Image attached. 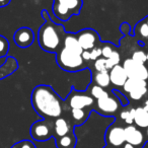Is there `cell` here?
I'll return each instance as SVG.
<instances>
[{
  "label": "cell",
  "instance_id": "cell-2",
  "mask_svg": "<svg viewBox=\"0 0 148 148\" xmlns=\"http://www.w3.org/2000/svg\"><path fill=\"white\" fill-rule=\"evenodd\" d=\"M43 17H46V23L40 27L38 33L39 45L46 52H56L60 46V36L56 29V25L47 18V12L42 11Z\"/></svg>",
  "mask_w": 148,
  "mask_h": 148
},
{
  "label": "cell",
  "instance_id": "cell-1",
  "mask_svg": "<svg viewBox=\"0 0 148 148\" xmlns=\"http://www.w3.org/2000/svg\"><path fill=\"white\" fill-rule=\"evenodd\" d=\"M34 110L43 118H59L62 114V105L58 95L49 85H38L31 97Z\"/></svg>",
  "mask_w": 148,
  "mask_h": 148
},
{
  "label": "cell",
  "instance_id": "cell-34",
  "mask_svg": "<svg viewBox=\"0 0 148 148\" xmlns=\"http://www.w3.org/2000/svg\"><path fill=\"white\" fill-rule=\"evenodd\" d=\"M114 92L115 93H117L118 95H119V99H121V103H122V106H124V107H126V106H128V101L126 99H124V97H123V95H121V93L119 92V91H117V92H116V91H114Z\"/></svg>",
  "mask_w": 148,
  "mask_h": 148
},
{
  "label": "cell",
  "instance_id": "cell-42",
  "mask_svg": "<svg viewBox=\"0 0 148 148\" xmlns=\"http://www.w3.org/2000/svg\"><path fill=\"white\" fill-rule=\"evenodd\" d=\"M146 57H147V60H148V52L146 53Z\"/></svg>",
  "mask_w": 148,
  "mask_h": 148
},
{
  "label": "cell",
  "instance_id": "cell-28",
  "mask_svg": "<svg viewBox=\"0 0 148 148\" xmlns=\"http://www.w3.org/2000/svg\"><path fill=\"white\" fill-rule=\"evenodd\" d=\"M95 69L97 70V72L108 71V69H107V59H105V58H99L97 60H95Z\"/></svg>",
  "mask_w": 148,
  "mask_h": 148
},
{
  "label": "cell",
  "instance_id": "cell-16",
  "mask_svg": "<svg viewBox=\"0 0 148 148\" xmlns=\"http://www.w3.org/2000/svg\"><path fill=\"white\" fill-rule=\"evenodd\" d=\"M64 48L70 50V51L75 52L77 54H80V55L83 52L82 48L79 45L77 38L74 35H72V34H69V35H67L65 37V40H64Z\"/></svg>",
  "mask_w": 148,
  "mask_h": 148
},
{
  "label": "cell",
  "instance_id": "cell-24",
  "mask_svg": "<svg viewBox=\"0 0 148 148\" xmlns=\"http://www.w3.org/2000/svg\"><path fill=\"white\" fill-rule=\"evenodd\" d=\"M90 93H91V95L97 99H103V97H106L109 95V93H108L103 87L99 86V85H92L90 89Z\"/></svg>",
  "mask_w": 148,
  "mask_h": 148
},
{
  "label": "cell",
  "instance_id": "cell-17",
  "mask_svg": "<svg viewBox=\"0 0 148 148\" xmlns=\"http://www.w3.org/2000/svg\"><path fill=\"white\" fill-rule=\"evenodd\" d=\"M54 2L69 9L74 14H78L81 6H82V1L81 0H54Z\"/></svg>",
  "mask_w": 148,
  "mask_h": 148
},
{
  "label": "cell",
  "instance_id": "cell-22",
  "mask_svg": "<svg viewBox=\"0 0 148 148\" xmlns=\"http://www.w3.org/2000/svg\"><path fill=\"white\" fill-rule=\"evenodd\" d=\"M135 31H136V34H137L138 36H140L141 38H143V39H148V25H147V23H145L144 19L142 21H140V23L136 25Z\"/></svg>",
  "mask_w": 148,
  "mask_h": 148
},
{
  "label": "cell",
  "instance_id": "cell-9",
  "mask_svg": "<svg viewBox=\"0 0 148 148\" xmlns=\"http://www.w3.org/2000/svg\"><path fill=\"white\" fill-rule=\"evenodd\" d=\"M125 131V141L126 143H129L133 146H143L145 144L144 135L140 130H138L135 126L128 125L124 128Z\"/></svg>",
  "mask_w": 148,
  "mask_h": 148
},
{
  "label": "cell",
  "instance_id": "cell-32",
  "mask_svg": "<svg viewBox=\"0 0 148 148\" xmlns=\"http://www.w3.org/2000/svg\"><path fill=\"white\" fill-rule=\"evenodd\" d=\"M113 52H114V50L111 46H105V47L101 48V56H103V58H105V59H108V58L112 55Z\"/></svg>",
  "mask_w": 148,
  "mask_h": 148
},
{
  "label": "cell",
  "instance_id": "cell-36",
  "mask_svg": "<svg viewBox=\"0 0 148 148\" xmlns=\"http://www.w3.org/2000/svg\"><path fill=\"white\" fill-rule=\"evenodd\" d=\"M123 148H136V146H133V145H131V144H129V143H124V145H123Z\"/></svg>",
  "mask_w": 148,
  "mask_h": 148
},
{
  "label": "cell",
  "instance_id": "cell-26",
  "mask_svg": "<svg viewBox=\"0 0 148 148\" xmlns=\"http://www.w3.org/2000/svg\"><path fill=\"white\" fill-rule=\"evenodd\" d=\"M9 51V42L3 36L0 35V58L6 57Z\"/></svg>",
  "mask_w": 148,
  "mask_h": 148
},
{
  "label": "cell",
  "instance_id": "cell-18",
  "mask_svg": "<svg viewBox=\"0 0 148 148\" xmlns=\"http://www.w3.org/2000/svg\"><path fill=\"white\" fill-rule=\"evenodd\" d=\"M76 145V138L73 134H67L63 137L58 138L57 147L58 148H75Z\"/></svg>",
  "mask_w": 148,
  "mask_h": 148
},
{
  "label": "cell",
  "instance_id": "cell-31",
  "mask_svg": "<svg viewBox=\"0 0 148 148\" xmlns=\"http://www.w3.org/2000/svg\"><path fill=\"white\" fill-rule=\"evenodd\" d=\"M101 56V49L99 47H95L90 50V60H97Z\"/></svg>",
  "mask_w": 148,
  "mask_h": 148
},
{
  "label": "cell",
  "instance_id": "cell-25",
  "mask_svg": "<svg viewBox=\"0 0 148 148\" xmlns=\"http://www.w3.org/2000/svg\"><path fill=\"white\" fill-rule=\"evenodd\" d=\"M121 119L128 125H132L135 117V109H131L130 111H123L121 113Z\"/></svg>",
  "mask_w": 148,
  "mask_h": 148
},
{
  "label": "cell",
  "instance_id": "cell-5",
  "mask_svg": "<svg viewBox=\"0 0 148 148\" xmlns=\"http://www.w3.org/2000/svg\"><path fill=\"white\" fill-rule=\"evenodd\" d=\"M31 136L36 141H46L52 136L51 126L46 120L35 122L31 127Z\"/></svg>",
  "mask_w": 148,
  "mask_h": 148
},
{
  "label": "cell",
  "instance_id": "cell-11",
  "mask_svg": "<svg viewBox=\"0 0 148 148\" xmlns=\"http://www.w3.org/2000/svg\"><path fill=\"white\" fill-rule=\"evenodd\" d=\"M93 105V97L82 93H71L69 99V106L71 109H81Z\"/></svg>",
  "mask_w": 148,
  "mask_h": 148
},
{
  "label": "cell",
  "instance_id": "cell-4",
  "mask_svg": "<svg viewBox=\"0 0 148 148\" xmlns=\"http://www.w3.org/2000/svg\"><path fill=\"white\" fill-rule=\"evenodd\" d=\"M123 68L127 74L128 78L139 79V80H147L148 69L144 64L134 61L132 58L126 59L123 63Z\"/></svg>",
  "mask_w": 148,
  "mask_h": 148
},
{
  "label": "cell",
  "instance_id": "cell-19",
  "mask_svg": "<svg viewBox=\"0 0 148 148\" xmlns=\"http://www.w3.org/2000/svg\"><path fill=\"white\" fill-rule=\"evenodd\" d=\"M141 86H147V82L146 80H139V79H132L128 78L127 81L125 82V84L123 85V88L126 92H131L132 90L138 88Z\"/></svg>",
  "mask_w": 148,
  "mask_h": 148
},
{
  "label": "cell",
  "instance_id": "cell-8",
  "mask_svg": "<svg viewBox=\"0 0 148 148\" xmlns=\"http://www.w3.org/2000/svg\"><path fill=\"white\" fill-rule=\"evenodd\" d=\"M34 40H35V35L33 29L29 27H21L13 35V41L15 45L23 49L29 47L34 43Z\"/></svg>",
  "mask_w": 148,
  "mask_h": 148
},
{
  "label": "cell",
  "instance_id": "cell-33",
  "mask_svg": "<svg viewBox=\"0 0 148 148\" xmlns=\"http://www.w3.org/2000/svg\"><path fill=\"white\" fill-rule=\"evenodd\" d=\"M81 57H82L83 61H88L90 60V51H83L81 53Z\"/></svg>",
  "mask_w": 148,
  "mask_h": 148
},
{
  "label": "cell",
  "instance_id": "cell-30",
  "mask_svg": "<svg viewBox=\"0 0 148 148\" xmlns=\"http://www.w3.org/2000/svg\"><path fill=\"white\" fill-rule=\"evenodd\" d=\"M12 148H36L35 144L32 141L29 140H23V141H19L17 143H15L12 146Z\"/></svg>",
  "mask_w": 148,
  "mask_h": 148
},
{
  "label": "cell",
  "instance_id": "cell-37",
  "mask_svg": "<svg viewBox=\"0 0 148 148\" xmlns=\"http://www.w3.org/2000/svg\"><path fill=\"white\" fill-rule=\"evenodd\" d=\"M144 109H145L146 110V111H147L148 112V99H147V101H145V103H144Z\"/></svg>",
  "mask_w": 148,
  "mask_h": 148
},
{
  "label": "cell",
  "instance_id": "cell-38",
  "mask_svg": "<svg viewBox=\"0 0 148 148\" xmlns=\"http://www.w3.org/2000/svg\"><path fill=\"white\" fill-rule=\"evenodd\" d=\"M142 148H148V142H147V143H145V144H144V145H143V147H142Z\"/></svg>",
  "mask_w": 148,
  "mask_h": 148
},
{
  "label": "cell",
  "instance_id": "cell-7",
  "mask_svg": "<svg viewBox=\"0 0 148 148\" xmlns=\"http://www.w3.org/2000/svg\"><path fill=\"white\" fill-rule=\"evenodd\" d=\"M77 40L82 48L83 51H90L91 49L95 47L97 41H99V36L93 29H83L77 35Z\"/></svg>",
  "mask_w": 148,
  "mask_h": 148
},
{
  "label": "cell",
  "instance_id": "cell-23",
  "mask_svg": "<svg viewBox=\"0 0 148 148\" xmlns=\"http://www.w3.org/2000/svg\"><path fill=\"white\" fill-rule=\"evenodd\" d=\"M146 92H147V86H141L129 92V95L133 101H139L146 95Z\"/></svg>",
  "mask_w": 148,
  "mask_h": 148
},
{
  "label": "cell",
  "instance_id": "cell-39",
  "mask_svg": "<svg viewBox=\"0 0 148 148\" xmlns=\"http://www.w3.org/2000/svg\"><path fill=\"white\" fill-rule=\"evenodd\" d=\"M144 21H145V23H147V25H148V16H146L145 18H144Z\"/></svg>",
  "mask_w": 148,
  "mask_h": 148
},
{
  "label": "cell",
  "instance_id": "cell-3",
  "mask_svg": "<svg viewBox=\"0 0 148 148\" xmlns=\"http://www.w3.org/2000/svg\"><path fill=\"white\" fill-rule=\"evenodd\" d=\"M58 65L66 71L74 72L83 68V59L80 54L63 48L57 56Z\"/></svg>",
  "mask_w": 148,
  "mask_h": 148
},
{
  "label": "cell",
  "instance_id": "cell-35",
  "mask_svg": "<svg viewBox=\"0 0 148 148\" xmlns=\"http://www.w3.org/2000/svg\"><path fill=\"white\" fill-rule=\"evenodd\" d=\"M11 0H0V8H2V7H5L10 3Z\"/></svg>",
  "mask_w": 148,
  "mask_h": 148
},
{
  "label": "cell",
  "instance_id": "cell-14",
  "mask_svg": "<svg viewBox=\"0 0 148 148\" xmlns=\"http://www.w3.org/2000/svg\"><path fill=\"white\" fill-rule=\"evenodd\" d=\"M54 131H55V134L58 138L63 137V136L69 134V124L64 118H57L55 123H54Z\"/></svg>",
  "mask_w": 148,
  "mask_h": 148
},
{
  "label": "cell",
  "instance_id": "cell-20",
  "mask_svg": "<svg viewBox=\"0 0 148 148\" xmlns=\"http://www.w3.org/2000/svg\"><path fill=\"white\" fill-rule=\"evenodd\" d=\"M95 82L97 85L101 87H108L111 84V80H110V75L109 71H103V72H97L95 75Z\"/></svg>",
  "mask_w": 148,
  "mask_h": 148
},
{
  "label": "cell",
  "instance_id": "cell-15",
  "mask_svg": "<svg viewBox=\"0 0 148 148\" xmlns=\"http://www.w3.org/2000/svg\"><path fill=\"white\" fill-rule=\"evenodd\" d=\"M134 123L140 128H148V112L144 108L135 109V117Z\"/></svg>",
  "mask_w": 148,
  "mask_h": 148
},
{
  "label": "cell",
  "instance_id": "cell-41",
  "mask_svg": "<svg viewBox=\"0 0 148 148\" xmlns=\"http://www.w3.org/2000/svg\"><path fill=\"white\" fill-rule=\"evenodd\" d=\"M146 135H147V138H148V128H147V130H146Z\"/></svg>",
  "mask_w": 148,
  "mask_h": 148
},
{
  "label": "cell",
  "instance_id": "cell-6",
  "mask_svg": "<svg viewBox=\"0 0 148 148\" xmlns=\"http://www.w3.org/2000/svg\"><path fill=\"white\" fill-rule=\"evenodd\" d=\"M106 141L113 148L121 147L125 143V131L121 126H112L108 128L106 133Z\"/></svg>",
  "mask_w": 148,
  "mask_h": 148
},
{
  "label": "cell",
  "instance_id": "cell-10",
  "mask_svg": "<svg viewBox=\"0 0 148 148\" xmlns=\"http://www.w3.org/2000/svg\"><path fill=\"white\" fill-rule=\"evenodd\" d=\"M97 109L101 114L105 115H112V114L116 113L119 110V101L113 97H103V99H97Z\"/></svg>",
  "mask_w": 148,
  "mask_h": 148
},
{
  "label": "cell",
  "instance_id": "cell-12",
  "mask_svg": "<svg viewBox=\"0 0 148 148\" xmlns=\"http://www.w3.org/2000/svg\"><path fill=\"white\" fill-rule=\"evenodd\" d=\"M110 80L111 83H113L116 86H122L125 84V82L127 81L128 76L126 74L125 70H124L122 65H116L115 67H113L110 70Z\"/></svg>",
  "mask_w": 148,
  "mask_h": 148
},
{
  "label": "cell",
  "instance_id": "cell-40",
  "mask_svg": "<svg viewBox=\"0 0 148 148\" xmlns=\"http://www.w3.org/2000/svg\"><path fill=\"white\" fill-rule=\"evenodd\" d=\"M105 148H113V147H112V146H109V145H107V146H106Z\"/></svg>",
  "mask_w": 148,
  "mask_h": 148
},
{
  "label": "cell",
  "instance_id": "cell-21",
  "mask_svg": "<svg viewBox=\"0 0 148 148\" xmlns=\"http://www.w3.org/2000/svg\"><path fill=\"white\" fill-rule=\"evenodd\" d=\"M120 62H121V56H120V53L118 51H114L113 53H112V55L107 59L108 71L111 70L113 67H115L116 65H119Z\"/></svg>",
  "mask_w": 148,
  "mask_h": 148
},
{
  "label": "cell",
  "instance_id": "cell-29",
  "mask_svg": "<svg viewBox=\"0 0 148 148\" xmlns=\"http://www.w3.org/2000/svg\"><path fill=\"white\" fill-rule=\"evenodd\" d=\"M71 115H72V118H73L74 121L76 122H81L83 121L85 117V113L83 110L81 109H72L71 110Z\"/></svg>",
  "mask_w": 148,
  "mask_h": 148
},
{
  "label": "cell",
  "instance_id": "cell-27",
  "mask_svg": "<svg viewBox=\"0 0 148 148\" xmlns=\"http://www.w3.org/2000/svg\"><path fill=\"white\" fill-rule=\"evenodd\" d=\"M132 59H133L134 61L138 62V63H142V64H144L146 61H147L146 53L144 51H141V50L134 52L133 55H132Z\"/></svg>",
  "mask_w": 148,
  "mask_h": 148
},
{
  "label": "cell",
  "instance_id": "cell-13",
  "mask_svg": "<svg viewBox=\"0 0 148 148\" xmlns=\"http://www.w3.org/2000/svg\"><path fill=\"white\" fill-rule=\"evenodd\" d=\"M18 68V62L15 58L7 57L4 63L0 66V80L13 74Z\"/></svg>",
  "mask_w": 148,
  "mask_h": 148
}]
</instances>
